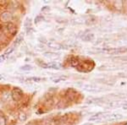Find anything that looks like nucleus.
I'll list each match as a JSON object with an SVG mask.
<instances>
[{"mask_svg":"<svg viewBox=\"0 0 127 125\" xmlns=\"http://www.w3.org/2000/svg\"><path fill=\"white\" fill-rule=\"evenodd\" d=\"M27 125H36V124H35V123H33V122H31Z\"/></svg>","mask_w":127,"mask_h":125,"instance_id":"30","label":"nucleus"},{"mask_svg":"<svg viewBox=\"0 0 127 125\" xmlns=\"http://www.w3.org/2000/svg\"><path fill=\"white\" fill-rule=\"evenodd\" d=\"M8 58H9V55L5 54V53H4V54H3V55H1V56H0V63L5 61Z\"/></svg>","mask_w":127,"mask_h":125,"instance_id":"21","label":"nucleus"},{"mask_svg":"<svg viewBox=\"0 0 127 125\" xmlns=\"http://www.w3.org/2000/svg\"><path fill=\"white\" fill-rule=\"evenodd\" d=\"M26 80L27 82H41L42 80H44V79H42V78L39 77H31L26 79Z\"/></svg>","mask_w":127,"mask_h":125,"instance_id":"14","label":"nucleus"},{"mask_svg":"<svg viewBox=\"0 0 127 125\" xmlns=\"http://www.w3.org/2000/svg\"><path fill=\"white\" fill-rule=\"evenodd\" d=\"M11 97L15 101H20L22 99V97H23V91H22V90L18 87H15L11 92Z\"/></svg>","mask_w":127,"mask_h":125,"instance_id":"1","label":"nucleus"},{"mask_svg":"<svg viewBox=\"0 0 127 125\" xmlns=\"http://www.w3.org/2000/svg\"><path fill=\"white\" fill-rule=\"evenodd\" d=\"M43 55H44V57H46V58H51V59L58 58L59 57V54H58V53H55V52H45Z\"/></svg>","mask_w":127,"mask_h":125,"instance_id":"11","label":"nucleus"},{"mask_svg":"<svg viewBox=\"0 0 127 125\" xmlns=\"http://www.w3.org/2000/svg\"><path fill=\"white\" fill-rule=\"evenodd\" d=\"M14 50H15V49H14V48H9V49H8L7 51H6L5 52V54H7V55H9L10 53H12L14 52Z\"/></svg>","mask_w":127,"mask_h":125,"instance_id":"26","label":"nucleus"},{"mask_svg":"<svg viewBox=\"0 0 127 125\" xmlns=\"http://www.w3.org/2000/svg\"><path fill=\"white\" fill-rule=\"evenodd\" d=\"M48 47L51 49H54V50H60V49H63V44L58 43L56 42H48Z\"/></svg>","mask_w":127,"mask_h":125,"instance_id":"6","label":"nucleus"},{"mask_svg":"<svg viewBox=\"0 0 127 125\" xmlns=\"http://www.w3.org/2000/svg\"><path fill=\"white\" fill-rule=\"evenodd\" d=\"M49 9H50V8H49L48 6H45V7H43L42 9V11H48Z\"/></svg>","mask_w":127,"mask_h":125,"instance_id":"28","label":"nucleus"},{"mask_svg":"<svg viewBox=\"0 0 127 125\" xmlns=\"http://www.w3.org/2000/svg\"><path fill=\"white\" fill-rule=\"evenodd\" d=\"M120 6V9H121V8H122V6H123V3H122V1H117V2H115L114 3V7L117 9V7H119Z\"/></svg>","mask_w":127,"mask_h":125,"instance_id":"22","label":"nucleus"},{"mask_svg":"<svg viewBox=\"0 0 127 125\" xmlns=\"http://www.w3.org/2000/svg\"><path fill=\"white\" fill-rule=\"evenodd\" d=\"M43 20V17H42V16H36V19H35V23H38V22L42 21V20Z\"/></svg>","mask_w":127,"mask_h":125,"instance_id":"25","label":"nucleus"},{"mask_svg":"<svg viewBox=\"0 0 127 125\" xmlns=\"http://www.w3.org/2000/svg\"><path fill=\"white\" fill-rule=\"evenodd\" d=\"M12 15L9 12H4V13H3L0 16V20H1V21L3 22H9L11 21L12 20Z\"/></svg>","mask_w":127,"mask_h":125,"instance_id":"7","label":"nucleus"},{"mask_svg":"<svg viewBox=\"0 0 127 125\" xmlns=\"http://www.w3.org/2000/svg\"><path fill=\"white\" fill-rule=\"evenodd\" d=\"M4 80H6V79L0 74V81H4Z\"/></svg>","mask_w":127,"mask_h":125,"instance_id":"29","label":"nucleus"},{"mask_svg":"<svg viewBox=\"0 0 127 125\" xmlns=\"http://www.w3.org/2000/svg\"><path fill=\"white\" fill-rule=\"evenodd\" d=\"M31 25V19H26V22H25V25L26 26H29Z\"/></svg>","mask_w":127,"mask_h":125,"instance_id":"27","label":"nucleus"},{"mask_svg":"<svg viewBox=\"0 0 127 125\" xmlns=\"http://www.w3.org/2000/svg\"><path fill=\"white\" fill-rule=\"evenodd\" d=\"M76 95H77V92L75 91V90H72V89H69L68 91L66 92V97L67 99L69 100V101H73L75 100L76 98Z\"/></svg>","mask_w":127,"mask_h":125,"instance_id":"4","label":"nucleus"},{"mask_svg":"<svg viewBox=\"0 0 127 125\" xmlns=\"http://www.w3.org/2000/svg\"><path fill=\"white\" fill-rule=\"evenodd\" d=\"M125 125H127V124H125Z\"/></svg>","mask_w":127,"mask_h":125,"instance_id":"31","label":"nucleus"},{"mask_svg":"<svg viewBox=\"0 0 127 125\" xmlns=\"http://www.w3.org/2000/svg\"><path fill=\"white\" fill-rule=\"evenodd\" d=\"M19 118H20V121H22V122H25V121L26 120V118H27V117H26V115L24 113V112H20Z\"/></svg>","mask_w":127,"mask_h":125,"instance_id":"18","label":"nucleus"},{"mask_svg":"<svg viewBox=\"0 0 127 125\" xmlns=\"http://www.w3.org/2000/svg\"><path fill=\"white\" fill-rule=\"evenodd\" d=\"M67 79V76H59V77H56L54 79H53V81L54 83H59V82H62V81H64Z\"/></svg>","mask_w":127,"mask_h":125,"instance_id":"16","label":"nucleus"},{"mask_svg":"<svg viewBox=\"0 0 127 125\" xmlns=\"http://www.w3.org/2000/svg\"><path fill=\"white\" fill-rule=\"evenodd\" d=\"M0 125H6V119L3 116H0Z\"/></svg>","mask_w":127,"mask_h":125,"instance_id":"23","label":"nucleus"},{"mask_svg":"<svg viewBox=\"0 0 127 125\" xmlns=\"http://www.w3.org/2000/svg\"><path fill=\"white\" fill-rule=\"evenodd\" d=\"M123 118V116L121 114H117V113H114V114H111V115H107L106 117V121L108 122H114V121H117Z\"/></svg>","mask_w":127,"mask_h":125,"instance_id":"5","label":"nucleus"},{"mask_svg":"<svg viewBox=\"0 0 127 125\" xmlns=\"http://www.w3.org/2000/svg\"><path fill=\"white\" fill-rule=\"evenodd\" d=\"M56 106L58 109H64V108H66L67 106H68V103L64 101H60L58 104H57Z\"/></svg>","mask_w":127,"mask_h":125,"instance_id":"13","label":"nucleus"},{"mask_svg":"<svg viewBox=\"0 0 127 125\" xmlns=\"http://www.w3.org/2000/svg\"><path fill=\"white\" fill-rule=\"evenodd\" d=\"M79 86H81L83 89L87 90V91H91V92H97V85H92V84H78Z\"/></svg>","mask_w":127,"mask_h":125,"instance_id":"3","label":"nucleus"},{"mask_svg":"<svg viewBox=\"0 0 127 125\" xmlns=\"http://www.w3.org/2000/svg\"><path fill=\"white\" fill-rule=\"evenodd\" d=\"M8 42V37L3 34H0V45H5Z\"/></svg>","mask_w":127,"mask_h":125,"instance_id":"15","label":"nucleus"},{"mask_svg":"<svg viewBox=\"0 0 127 125\" xmlns=\"http://www.w3.org/2000/svg\"><path fill=\"white\" fill-rule=\"evenodd\" d=\"M40 66L42 69H61L62 65L61 63H59L58 62H51L48 63H41Z\"/></svg>","mask_w":127,"mask_h":125,"instance_id":"2","label":"nucleus"},{"mask_svg":"<svg viewBox=\"0 0 127 125\" xmlns=\"http://www.w3.org/2000/svg\"><path fill=\"white\" fill-rule=\"evenodd\" d=\"M54 105V101L52 99H48V101H46V106L48 107H52V106Z\"/></svg>","mask_w":127,"mask_h":125,"instance_id":"20","label":"nucleus"},{"mask_svg":"<svg viewBox=\"0 0 127 125\" xmlns=\"http://www.w3.org/2000/svg\"><path fill=\"white\" fill-rule=\"evenodd\" d=\"M67 120H68V116H67V115L60 116V117L57 118L56 119L54 120V124L59 125V124H64V123H66V122H67Z\"/></svg>","mask_w":127,"mask_h":125,"instance_id":"9","label":"nucleus"},{"mask_svg":"<svg viewBox=\"0 0 127 125\" xmlns=\"http://www.w3.org/2000/svg\"><path fill=\"white\" fill-rule=\"evenodd\" d=\"M22 41H23V36H19L17 38H16V40H15V46H17V45L20 44Z\"/></svg>","mask_w":127,"mask_h":125,"instance_id":"19","label":"nucleus"},{"mask_svg":"<svg viewBox=\"0 0 127 125\" xmlns=\"http://www.w3.org/2000/svg\"><path fill=\"white\" fill-rule=\"evenodd\" d=\"M108 52L113 53V54H120V53H124L127 52V48H112L107 50Z\"/></svg>","mask_w":127,"mask_h":125,"instance_id":"8","label":"nucleus"},{"mask_svg":"<svg viewBox=\"0 0 127 125\" xmlns=\"http://www.w3.org/2000/svg\"><path fill=\"white\" fill-rule=\"evenodd\" d=\"M102 101H103V98L91 97V98H88V99L87 100V104H95V103H99V102H102Z\"/></svg>","mask_w":127,"mask_h":125,"instance_id":"10","label":"nucleus"},{"mask_svg":"<svg viewBox=\"0 0 127 125\" xmlns=\"http://www.w3.org/2000/svg\"><path fill=\"white\" fill-rule=\"evenodd\" d=\"M38 125H51V122L50 120H48V119H45L42 121L41 124H39Z\"/></svg>","mask_w":127,"mask_h":125,"instance_id":"24","label":"nucleus"},{"mask_svg":"<svg viewBox=\"0 0 127 125\" xmlns=\"http://www.w3.org/2000/svg\"><path fill=\"white\" fill-rule=\"evenodd\" d=\"M33 69L32 65H24V66H21L20 67V69L22 71H30Z\"/></svg>","mask_w":127,"mask_h":125,"instance_id":"17","label":"nucleus"},{"mask_svg":"<svg viewBox=\"0 0 127 125\" xmlns=\"http://www.w3.org/2000/svg\"><path fill=\"white\" fill-rule=\"evenodd\" d=\"M94 39V35L92 33L87 34V35H84L82 36V40L85 41V42H91Z\"/></svg>","mask_w":127,"mask_h":125,"instance_id":"12","label":"nucleus"}]
</instances>
